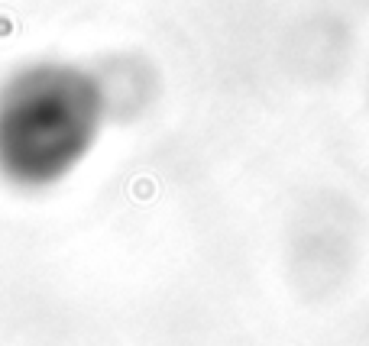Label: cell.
I'll use <instances>...</instances> for the list:
<instances>
[{
	"instance_id": "1",
	"label": "cell",
	"mask_w": 369,
	"mask_h": 346,
	"mask_svg": "<svg viewBox=\"0 0 369 346\" xmlns=\"http://www.w3.org/2000/svg\"><path fill=\"white\" fill-rule=\"evenodd\" d=\"M107 114L101 78L69 62H33L0 84V178L52 188L94 149Z\"/></svg>"
}]
</instances>
